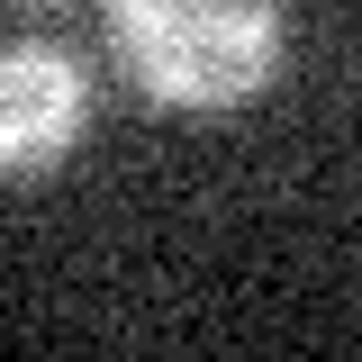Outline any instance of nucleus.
<instances>
[{
    "label": "nucleus",
    "mask_w": 362,
    "mask_h": 362,
    "mask_svg": "<svg viewBox=\"0 0 362 362\" xmlns=\"http://www.w3.org/2000/svg\"><path fill=\"white\" fill-rule=\"evenodd\" d=\"M118 73L163 109H235L281 73V0H109Z\"/></svg>",
    "instance_id": "f257e3e1"
},
{
    "label": "nucleus",
    "mask_w": 362,
    "mask_h": 362,
    "mask_svg": "<svg viewBox=\"0 0 362 362\" xmlns=\"http://www.w3.org/2000/svg\"><path fill=\"white\" fill-rule=\"evenodd\" d=\"M90 127V73L73 45L9 37L0 45V173H54Z\"/></svg>",
    "instance_id": "f03ea898"
}]
</instances>
